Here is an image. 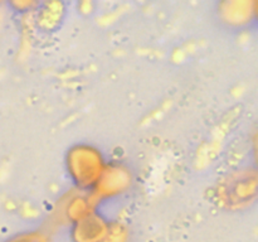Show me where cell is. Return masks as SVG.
I'll return each mask as SVG.
<instances>
[]
</instances>
